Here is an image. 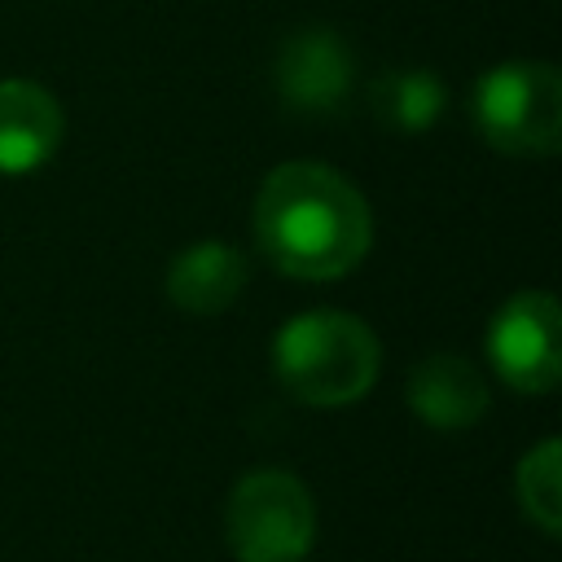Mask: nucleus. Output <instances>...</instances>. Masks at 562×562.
<instances>
[{
  "instance_id": "nucleus-10",
  "label": "nucleus",
  "mask_w": 562,
  "mask_h": 562,
  "mask_svg": "<svg viewBox=\"0 0 562 562\" xmlns=\"http://www.w3.org/2000/svg\"><path fill=\"white\" fill-rule=\"evenodd\" d=\"M369 105L373 119L400 136H417L430 132L448 105V88L435 70L426 66H404V70H386L373 79L369 88Z\"/></svg>"
},
{
  "instance_id": "nucleus-6",
  "label": "nucleus",
  "mask_w": 562,
  "mask_h": 562,
  "mask_svg": "<svg viewBox=\"0 0 562 562\" xmlns=\"http://www.w3.org/2000/svg\"><path fill=\"white\" fill-rule=\"evenodd\" d=\"M272 88L285 110L303 119H329L356 88V53L334 26H303L281 40L272 61Z\"/></svg>"
},
{
  "instance_id": "nucleus-5",
  "label": "nucleus",
  "mask_w": 562,
  "mask_h": 562,
  "mask_svg": "<svg viewBox=\"0 0 562 562\" xmlns=\"http://www.w3.org/2000/svg\"><path fill=\"white\" fill-rule=\"evenodd\" d=\"M487 356L505 386L544 395L562 378V312L544 290L514 294L487 325Z\"/></svg>"
},
{
  "instance_id": "nucleus-11",
  "label": "nucleus",
  "mask_w": 562,
  "mask_h": 562,
  "mask_svg": "<svg viewBox=\"0 0 562 562\" xmlns=\"http://www.w3.org/2000/svg\"><path fill=\"white\" fill-rule=\"evenodd\" d=\"M514 492H518V509L544 536H558V527H562V443L558 439H540L518 461Z\"/></svg>"
},
{
  "instance_id": "nucleus-1",
  "label": "nucleus",
  "mask_w": 562,
  "mask_h": 562,
  "mask_svg": "<svg viewBox=\"0 0 562 562\" xmlns=\"http://www.w3.org/2000/svg\"><path fill=\"white\" fill-rule=\"evenodd\" d=\"M259 250L294 281H334L351 272L373 241V215L360 189L325 162H281L255 198Z\"/></svg>"
},
{
  "instance_id": "nucleus-2",
  "label": "nucleus",
  "mask_w": 562,
  "mask_h": 562,
  "mask_svg": "<svg viewBox=\"0 0 562 562\" xmlns=\"http://www.w3.org/2000/svg\"><path fill=\"white\" fill-rule=\"evenodd\" d=\"M382 351L373 329L351 312H299L272 338V373L277 382L312 404V408H342L369 395L378 378Z\"/></svg>"
},
{
  "instance_id": "nucleus-7",
  "label": "nucleus",
  "mask_w": 562,
  "mask_h": 562,
  "mask_svg": "<svg viewBox=\"0 0 562 562\" xmlns=\"http://www.w3.org/2000/svg\"><path fill=\"white\" fill-rule=\"evenodd\" d=\"M66 119L48 88L31 79H0V176L40 171L61 145Z\"/></svg>"
},
{
  "instance_id": "nucleus-3",
  "label": "nucleus",
  "mask_w": 562,
  "mask_h": 562,
  "mask_svg": "<svg viewBox=\"0 0 562 562\" xmlns=\"http://www.w3.org/2000/svg\"><path fill=\"white\" fill-rule=\"evenodd\" d=\"M479 136L518 158L553 154L562 140V75L549 61H501L474 83Z\"/></svg>"
},
{
  "instance_id": "nucleus-8",
  "label": "nucleus",
  "mask_w": 562,
  "mask_h": 562,
  "mask_svg": "<svg viewBox=\"0 0 562 562\" xmlns=\"http://www.w3.org/2000/svg\"><path fill=\"white\" fill-rule=\"evenodd\" d=\"M487 382L465 356L435 351L408 373V408L435 430H465L487 413Z\"/></svg>"
},
{
  "instance_id": "nucleus-9",
  "label": "nucleus",
  "mask_w": 562,
  "mask_h": 562,
  "mask_svg": "<svg viewBox=\"0 0 562 562\" xmlns=\"http://www.w3.org/2000/svg\"><path fill=\"white\" fill-rule=\"evenodd\" d=\"M246 277H250L246 255L224 237H206V241H193L180 255H171L167 299L189 316H215L241 294Z\"/></svg>"
},
{
  "instance_id": "nucleus-4",
  "label": "nucleus",
  "mask_w": 562,
  "mask_h": 562,
  "mask_svg": "<svg viewBox=\"0 0 562 562\" xmlns=\"http://www.w3.org/2000/svg\"><path fill=\"white\" fill-rule=\"evenodd\" d=\"M224 540L237 562H299L316 540L312 492L290 470H250L224 505Z\"/></svg>"
}]
</instances>
